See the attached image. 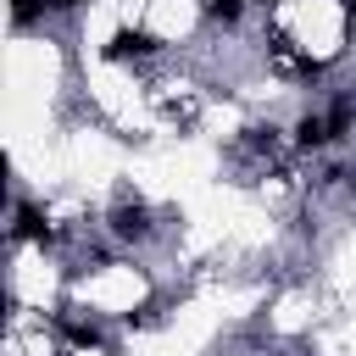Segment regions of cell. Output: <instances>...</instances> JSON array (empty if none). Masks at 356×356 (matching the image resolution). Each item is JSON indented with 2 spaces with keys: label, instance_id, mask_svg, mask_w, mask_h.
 <instances>
[{
  "label": "cell",
  "instance_id": "obj_4",
  "mask_svg": "<svg viewBox=\"0 0 356 356\" xmlns=\"http://www.w3.org/2000/svg\"><path fill=\"white\" fill-rule=\"evenodd\" d=\"M345 6H350V11H356V0H345Z\"/></svg>",
  "mask_w": 356,
  "mask_h": 356
},
{
  "label": "cell",
  "instance_id": "obj_3",
  "mask_svg": "<svg viewBox=\"0 0 356 356\" xmlns=\"http://www.w3.org/2000/svg\"><path fill=\"white\" fill-rule=\"evenodd\" d=\"M44 6H78V0H44Z\"/></svg>",
  "mask_w": 356,
  "mask_h": 356
},
{
  "label": "cell",
  "instance_id": "obj_1",
  "mask_svg": "<svg viewBox=\"0 0 356 356\" xmlns=\"http://www.w3.org/2000/svg\"><path fill=\"white\" fill-rule=\"evenodd\" d=\"M156 44H150V33H134V28H117V39H111V61H128V56H150Z\"/></svg>",
  "mask_w": 356,
  "mask_h": 356
},
{
  "label": "cell",
  "instance_id": "obj_2",
  "mask_svg": "<svg viewBox=\"0 0 356 356\" xmlns=\"http://www.w3.org/2000/svg\"><path fill=\"white\" fill-rule=\"evenodd\" d=\"M206 11H211V17H217V22H234V17H239V0H211V6H206Z\"/></svg>",
  "mask_w": 356,
  "mask_h": 356
}]
</instances>
